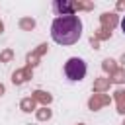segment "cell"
Returning a JSON list of instances; mask_svg holds the SVG:
<instances>
[{"label": "cell", "instance_id": "cell-2", "mask_svg": "<svg viewBox=\"0 0 125 125\" xmlns=\"http://www.w3.org/2000/svg\"><path fill=\"white\" fill-rule=\"evenodd\" d=\"M86 70H88L86 68V62L82 59H78V57H72V59H68L64 62V74L72 82H80L86 76Z\"/></svg>", "mask_w": 125, "mask_h": 125}, {"label": "cell", "instance_id": "cell-4", "mask_svg": "<svg viewBox=\"0 0 125 125\" xmlns=\"http://www.w3.org/2000/svg\"><path fill=\"white\" fill-rule=\"evenodd\" d=\"M121 31H123V33H125V16H123V18H121Z\"/></svg>", "mask_w": 125, "mask_h": 125}, {"label": "cell", "instance_id": "cell-1", "mask_svg": "<svg viewBox=\"0 0 125 125\" xmlns=\"http://www.w3.org/2000/svg\"><path fill=\"white\" fill-rule=\"evenodd\" d=\"M82 35V21L74 16H61L55 18L51 23V37L59 45H74Z\"/></svg>", "mask_w": 125, "mask_h": 125}, {"label": "cell", "instance_id": "cell-3", "mask_svg": "<svg viewBox=\"0 0 125 125\" xmlns=\"http://www.w3.org/2000/svg\"><path fill=\"white\" fill-rule=\"evenodd\" d=\"M74 8L76 6L72 2H61V0L53 2V10H55L57 18H61V16H74Z\"/></svg>", "mask_w": 125, "mask_h": 125}]
</instances>
